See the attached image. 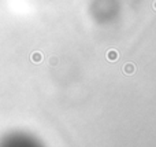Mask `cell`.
Instances as JSON below:
<instances>
[{
  "label": "cell",
  "instance_id": "1",
  "mask_svg": "<svg viewBox=\"0 0 156 147\" xmlns=\"http://www.w3.org/2000/svg\"><path fill=\"white\" fill-rule=\"evenodd\" d=\"M122 70H123V73L126 74V76H133V74L137 72V68H136L134 63H125L123 68H122Z\"/></svg>",
  "mask_w": 156,
  "mask_h": 147
},
{
  "label": "cell",
  "instance_id": "3",
  "mask_svg": "<svg viewBox=\"0 0 156 147\" xmlns=\"http://www.w3.org/2000/svg\"><path fill=\"white\" fill-rule=\"evenodd\" d=\"M32 61L34 63H40L43 61V54L41 52H33L32 54Z\"/></svg>",
  "mask_w": 156,
  "mask_h": 147
},
{
  "label": "cell",
  "instance_id": "5",
  "mask_svg": "<svg viewBox=\"0 0 156 147\" xmlns=\"http://www.w3.org/2000/svg\"><path fill=\"white\" fill-rule=\"evenodd\" d=\"M154 8H155V11H156V0L154 2Z\"/></svg>",
  "mask_w": 156,
  "mask_h": 147
},
{
  "label": "cell",
  "instance_id": "4",
  "mask_svg": "<svg viewBox=\"0 0 156 147\" xmlns=\"http://www.w3.org/2000/svg\"><path fill=\"white\" fill-rule=\"evenodd\" d=\"M58 62H59V59H58L56 55H54V57H49L48 63H49L51 66H56V65H58Z\"/></svg>",
  "mask_w": 156,
  "mask_h": 147
},
{
  "label": "cell",
  "instance_id": "2",
  "mask_svg": "<svg viewBox=\"0 0 156 147\" xmlns=\"http://www.w3.org/2000/svg\"><path fill=\"white\" fill-rule=\"evenodd\" d=\"M105 57H107V61H110V62H116V61L119 59V52L116 51V50L111 48V50L107 51Z\"/></svg>",
  "mask_w": 156,
  "mask_h": 147
}]
</instances>
